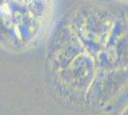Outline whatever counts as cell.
<instances>
[{"label":"cell","mask_w":128,"mask_h":115,"mask_svg":"<svg viewBox=\"0 0 128 115\" xmlns=\"http://www.w3.org/2000/svg\"><path fill=\"white\" fill-rule=\"evenodd\" d=\"M50 17V0H0V42L28 46L42 35Z\"/></svg>","instance_id":"6da1fadb"}]
</instances>
